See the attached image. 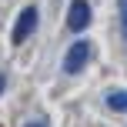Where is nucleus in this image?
I'll use <instances>...</instances> for the list:
<instances>
[{
  "label": "nucleus",
  "mask_w": 127,
  "mask_h": 127,
  "mask_svg": "<svg viewBox=\"0 0 127 127\" xmlns=\"http://www.w3.org/2000/svg\"><path fill=\"white\" fill-rule=\"evenodd\" d=\"M90 54H94V47H90L87 40H77V44L67 50V57H64V70H67V74H80V70L87 67Z\"/></svg>",
  "instance_id": "1"
},
{
  "label": "nucleus",
  "mask_w": 127,
  "mask_h": 127,
  "mask_svg": "<svg viewBox=\"0 0 127 127\" xmlns=\"http://www.w3.org/2000/svg\"><path fill=\"white\" fill-rule=\"evenodd\" d=\"M33 30H37V7H24V10H20V17H17V24H13L10 40H13V44H24Z\"/></svg>",
  "instance_id": "2"
},
{
  "label": "nucleus",
  "mask_w": 127,
  "mask_h": 127,
  "mask_svg": "<svg viewBox=\"0 0 127 127\" xmlns=\"http://www.w3.org/2000/svg\"><path fill=\"white\" fill-rule=\"evenodd\" d=\"M87 24H90V7H87V0H70L67 27L77 33V30H87Z\"/></svg>",
  "instance_id": "3"
},
{
  "label": "nucleus",
  "mask_w": 127,
  "mask_h": 127,
  "mask_svg": "<svg viewBox=\"0 0 127 127\" xmlns=\"http://www.w3.org/2000/svg\"><path fill=\"white\" fill-rule=\"evenodd\" d=\"M107 107H110V110H124V114H127V94H110V97H107Z\"/></svg>",
  "instance_id": "4"
},
{
  "label": "nucleus",
  "mask_w": 127,
  "mask_h": 127,
  "mask_svg": "<svg viewBox=\"0 0 127 127\" xmlns=\"http://www.w3.org/2000/svg\"><path fill=\"white\" fill-rule=\"evenodd\" d=\"M121 20H124V40H127V0H121Z\"/></svg>",
  "instance_id": "5"
},
{
  "label": "nucleus",
  "mask_w": 127,
  "mask_h": 127,
  "mask_svg": "<svg viewBox=\"0 0 127 127\" xmlns=\"http://www.w3.org/2000/svg\"><path fill=\"white\" fill-rule=\"evenodd\" d=\"M3 84H7V77H3V74H0V94H3Z\"/></svg>",
  "instance_id": "6"
},
{
  "label": "nucleus",
  "mask_w": 127,
  "mask_h": 127,
  "mask_svg": "<svg viewBox=\"0 0 127 127\" xmlns=\"http://www.w3.org/2000/svg\"><path fill=\"white\" fill-rule=\"evenodd\" d=\"M27 127H44V124H27Z\"/></svg>",
  "instance_id": "7"
}]
</instances>
